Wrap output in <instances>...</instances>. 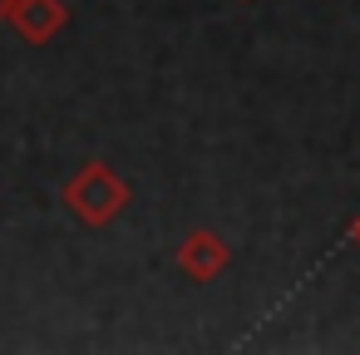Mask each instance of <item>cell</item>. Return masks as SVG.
Segmentation results:
<instances>
[{
    "mask_svg": "<svg viewBox=\"0 0 360 355\" xmlns=\"http://www.w3.org/2000/svg\"><path fill=\"white\" fill-rule=\"evenodd\" d=\"M65 207H70L84 227H109V222L129 207V183H124L109 163H84V168L65 183Z\"/></svg>",
    "mask_w": 360,
    "mask_h": 355,
    "instance_id": "1",
    "label": "cell"
},
{
    "mask_svg": "<svg viewBox=\"0 0 360 355\" xmlns=\"http://www.w3.org/2000/svg\"><path fill=\"white\" fill-rule=\"evenodd\" d=\"M6 20L20 40L30 45H50L65 25H70V11L60 6V0H11L6 6Z\"/></svg>",
    "mask_w": 360,
    "mask_h": 355,
    "instance_id": "2",
    "label": "cell"
},
{
    "mask_svg": "<svg viewBox=\"0 0 360 355\" xmlns=\"http://www.w3.org/2000/svg\"><path fill=\"white\" fill-rule=\"evenodd\" d=\"M178 266H183V276H193V281H217V276L232 266V252H227V242H222L217 232H193V237L178 247Z\"/></svg>",
    "mask_w": 360,
    "mask_h": 355,
    "instance_id": "3",
    "label": "cell"
},
{
    "mask_svg": "<svg viewBox=\"0 0 360 355\" xmlns=\"http://www.w3.org/2000/svg\"><path fill=\"white\" fill-rule=\"evenodd\" d=\"M350 242H355V247H360V217H355V222H350Z\"/></svg>",
    "mask_w": 360,
    "mask_h": 355,
    "instance_id": "4",
    "label": "cell"
}]
</instances>
